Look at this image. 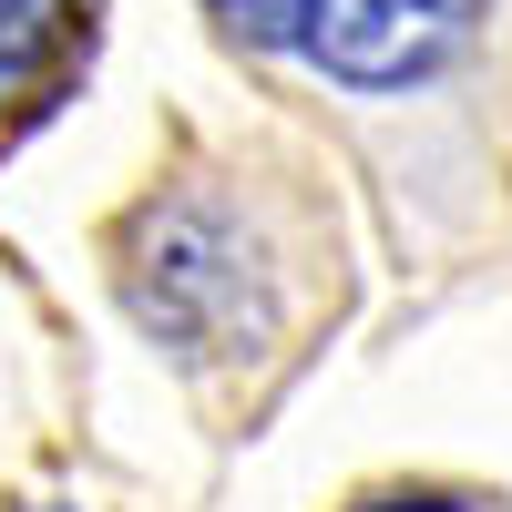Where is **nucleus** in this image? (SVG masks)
<instances>
[{
    "label": "nucleus",
    "instance_id": "nucleus-1",
    "mask_svg": "<svg viewBox=\"0 0 512 512\" xmlns=\"http://www.w3.org/2000/svg\"><path fill=\"white\" fill-rule=\"evenodd\" d=\"M113 297H123V318L195 379L267 359L277 318H287L267 226H256L236 195H216V185H164V195H144L134 216L113 226Z\"/></svg>",
    "mask_w": 512,
    "mask_h": 512
},
{
    "label": "nucleus",
    "instance_id": "nucleus-2",
    "mask_svg": "<svg viewBox=\"0 0 512 512\" xmlns=\"http://www.w3.org/2000/svg\"><path fill=\"white\" fill-rule=\"evenodd\" d=\"M226 41L277 52L349 93H410L482 41L492 0H205Z\"/></svg>",
    "mask_w": 512,
    "mask_h": 512
},
{
    "label": "nucleus",
    "instance_id": "nucleus-3",
    "mask_svg": "<svg viewBox=\"0 0 512 512\" xmlns=\"http://www.w3.org/2000/svg\"><path fill=\"white\" fill-rule=\"evenodd\" d=\"M93 62V0H0V134L72 93Z\"/></svg>",
    "mask_w": 512,
    "mask_h": 512
},
{
    "label": "nucleus",
    "instance_id": "nucleus-4",
    "mask_svg": "<svg viewBox=\"0 0 512 512\" xmlns=\"http://www.w3.org/2000/svg\"><path fill=\"white\" fill-rule=\"evenodd\" d=\"M359 512H482L472 492H379V502H359Z\"/></svg>",
    "mask_w": 512,
    "mask_h": 512
},
{
    "label": "nucleus",
    "instance_id": "nucleus-5",
    "mask_svg": "<svg viewBox=\"0 0 512 512\" xmlns=\"http://www.w3.org/2000/svg\"><path fill=\"white\" fill-rule=\"evenodd\" d=\"M31 512H72V502H31Z\"/></svg>",
    "mask_w": 512,
    "mask_h": 512
}]
</instances>
